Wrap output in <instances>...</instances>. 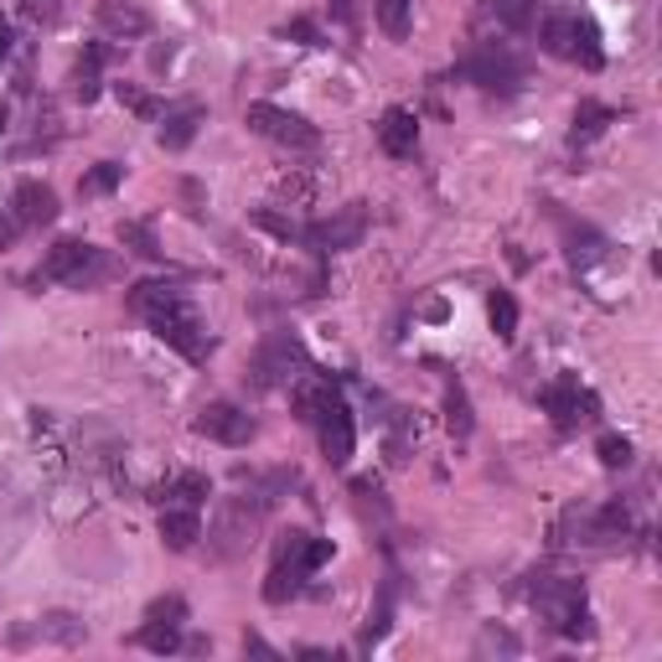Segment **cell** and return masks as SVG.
<instances>
[{
  "label": "cell",
  "instance_id": "6da1fadb",
  "mask_svg": "<svg viewBox=\"0 0 662 662\" xmlns=\"http://www.w3.org/2000/svg\"><path fill=\"white\" fill-rule=\"evenodd\" d=\"M145 321H151V331H156L166 347L181 352V357H192V363H202V357H208V327H202L197 306L181 291H176L172 300H161L156 311H145Z\"/></svg>",
  "mask_w": 662,
  "mask_h": 662
},
{
  "label": "cell",
  "instance_id": "7a4b0ae2",
  "mask_svg": "<svg viewBox=\"0 0 662 662\" xmlns=\"http://www.w3.org/2000/svg\"><path fill=\"white\" fill-rule=\"evenodd\" d=\"M109 274V259H98L94 244H83V238H58L52 249H47V259H42L37 280H47V285H73V291H88L94 280H104Z\"/></svg>",
  "mask_w": 662,
  "mask_h": 662
},
{
  "label": "cell",
  "instance_id": "3957f363",
  "mask_svg": "<svg viewBox=\"0 0 662 662\" xmlns=\"http://www.w3.org/2000/svg\"><path fill=\"white\" fill-rule=\"evenodd\" d=\"M244 125H249L253 135L274 140V145H291V151H316V145H321L316 125H306V119L291 115V109H274V104H249Z\"/></svg>",
  "mask_w": 662,
  "mask_h": 662
},
{
  "label": "cell",
  "instance_id": "277c9868",
  "mask_svg": "<svg viewBox=\"0 0 662 662\" xmlns=\"http://www.w3.org/2000/svg\"><path fill=\"white\" fill-rule=\"evenodd\" d=\"M471 83H482V88H492V94H512L518 83L528 79V62L523 58H512L507 47H476L466 58V68H461Z\"/></svg>",
  "mask_w": 662,
  "mask_h": 662
},
{
  "label": "cell",
  "instance_id": "5b68a950",
  "mask_svg": "<svg viewBox=\"0 0 662 662\" xmlns=\"http://www.w3.org/2000/svg\"><path fill=\"white\" fill-rule=\"evenodd\" d=\"M544 410L554 414V425H559V429H580V425H595L601 399H595V393H584L575 378H554V383L544 389Z\"/></svg>",
  "mask_w": 662,
  "mask_h": 662
},
{
  "label": "cell",
  "instance_id": "8992f818",
  "mask_svg": "<svg viewBox=\"0 0 662 662\" xmlns=\"http://www.w3.org/2000/svg\"><path fill=\"white\" fill-rule=\"evenodd\" d=\"M363 228H368V213H363V202H352V208H342V213H331V217H321V223H311V228L300 234V244H311L316 253L357 249Z\"/></svg>",
  "mask_w": 662,
  "mask_h": 662
},
{
  "label": "cell",
  "instance_id": "52a82bcc",
  "mask_svg": "<svg viewBox=\"0 0 662 662\" xmlns=\"http://www.w3.org/2000/svg\"><path fill=\"white\" fill-rule=\"evenodd\" d=\"M295 368H306V352H300V342L295 336H274V342H264L259 347V357H253V389H274V383H291Z\"/></svg>",
  "mask_w": 662,
  "mask_h": 662
},
{
  "label": "cell",
  "instance_id": "ba28073f",
  "mask_svg": "<svg viewBox=\"0 0 662 662\" xmlns=\"http://www.w3.org/2000/svg\"><path fill=\"white\" fill-rule=\"evenodd\" d=\"M316 429H321V450H327L331 466H347L352 446H357V425H352V410L342 404V393H336L327 410L316 414Z\"/></svg>",
  "mask_w": 662,
  "mask_h": 662
},
{
  "label": "cell",
  "instance_id": "9c48e42d",
  "mask_svg": "<svg viewBox=\"0 0 662 662\" xmlns=\"http://www.w3.org/2000/svg\"><path fill=\"white\" fill-rule=\"evenodd\" d=\"M197 435H208L217 446H249L253 440V419L238 404H208L197 414Z\"/></svg>",
  "mask_w": 662,
  "mask_h": 662
},
{
  "label": "cell",
  "instance_id": "30bf717a",
  "mask_svg": "<svg viewBox=\"0 0 662 662\" xmlns=\"http://www.w3.org/2000/svg\"><path fill=\"white\" fill-rule=\"evenodd\" d=\"M274 559H280V565L306 569V575H316V569L331 559V539H316V533H300V528H291V533H280Z\"/></svg>",
  "mask_w": 662,
  "mask_h": 662
},
{
  "label": "cell",
  "instance_id": "8fae6325",
  "mask_svg": "<svg viewBox=\"0 0 662 662\" xmlns=\"http://www.w3.org/2000/svg\"><path fill=\"white\" fill-rule=\"evenodd\" d=\"M533 605H539L554 626H565L569 616L584 605V584H575V580H539V584H533Z\"/></svg>",
  "mask_w": 662,
  "mask_h": 662
},
{
  "label": "cell",
  "instance_id": "7c38bea8",
  "mask_svg": "<svg viewBox=\"0 0 662 662\" xmlns=\"http://www.w3.org/2000/svg\"><path fill=\"white\" fill-rule=\"evenodd\" d=\"M378 145L389 151L393 161L414 156V145H419V119H414V109H383V119H378Z\"/></svg>",
  "mask_w": 662,
  "mask_h": 662
},
{
  "label": "cell",
  "instance_id": "4fadbf2b",
  "mask_svg": "<svg viewBox=\"0 0 662 662\" xmlns=\"http://www.w3.org/2000/svg\"><path fill=\"white\" fill-rule=\"evenodd\" d=\"M11 208H16L21 228H42V223L58 217V192H52L47 181H21L16 197H11Z\"/></svg>",
  "mask_w": 662,
  "mask_h": 662
},
{
  "label": "cell",
  "instance_id": "5bb4252c",
  "mask_svg": "<svg viewBox=\"0 0 662 662\" xmlns=\"http://www.w3.org/2000/svg\"><path fill=\"white\" fill-rule=\"evenodd\" d=\"M580 26H584V16H575V11H554V16H544L539 42H544L548 58H580Z\"/></svg>",
  "mask_w": 662,
  "mask_h": 662
},
{
  "label": "cell",
  "instance_id": "9a60e30c",
  "mask_svg": "<svg viewBox=\"0 0 662 662\" xmlns=\"http://www.w3.org/2000/svg\"><path fill=\"white\" fill-rule=\"evenodd\" d=\"M161 119H166V125H161V145H166V151H187L197 140V125L208 119V109H202L197 98H187V104H176V109H161Z\"/></svg>",
  "mask_w": 662,
  "mask_h": 662
},
{
  "label": "cell",
  "instance_id": "2e32d148",
  "mask_svg": "<svg viewBox=\"0 0 662 662\" xmlns=\"http://www.w3.org/2000/svg\"><path fill=\"white\" fill-rule=\"evenodd\" d=\"M98 26L109 37H145L151 32V16L140 11L135 0H98Z\"/></svg>",
  "mask_w": 662,
  "mask_h": 662
},
{
  "label": "cell",
  "instance_id": "e0dca14e",
  "mask_svg": "<svg viewBox=\"0 0 662 662\" xmlns=\"http://www.w3.org/2000/svg\"><path fill=\"white\" fill-rule=\"evenodd\" d=\"M197 539H202V518H197V507H161V544L176 548V554H187Z\"/></svg>",
  "mask_w": 662,
  "mask_h": 662
},
{
  "label": "cell",
  "instance_id": "ac0fdd59",
  "mask_svg": "<svg viewBox=\"0 0 662 662\" xmlns=\"http://www.w3.org/2000/svg\"><path fill=\"white\" fill-rule=\"evenodd\" d=\"M104 58H109V47H88V52H83V62L73 68V94H79L83 104H94V98L104 94V83H98V68H104Z\"/></svg>",
  "mask_w": 662,
  "mask_h": 662
},
{
  "label": "cell",
  "instance_id": "d6986e66",
  "mask_svg": "<svg viewBox=\"0 0 662 662\" xmlns=\"http://www.w3.org/2000/svg\"><path fill=\"white\" fill-rule=\"evenodd\" d=\"M166 497H176L181 507H197L202 497H213V482H208L202 471H187V476H176L172 487H161V492H156V503H166Z\"/></svg>",
  "mask_w": 662,
  "mask_h": 662
},
{
  "label": "cell",
  "instance_id": "ffe728a7",
  "mask_svg": "<svg viewBox=\"0 0 662 662\" xmlns=\"http://www.w3.org/2000/svg\"><path fill=\"white\" fill-rule=\"evenodd\" d=\"M300 580H306V569L280 565V559H274L270 580H264V601H270V605H285V601H291V595H300Z\"/></svg>",
  "mask_w": 662,
  "mask_h": 662
},
{
  "label": "cell",
  "instance_id": "44dd1931",
  "mask_svg": "<svg viewBox=\"0 0 662 662\" xmlns=\"http://www.w3.org/2000/svg\"><path fill=\"white\" fill-rule=\"evenodd\" d=\"M611 119H616V109H605V104H595V98H584L580 109H575V130H569V135H575V140H595Z\"/></svg>",
  "mask_w": 662,
  "mask_h": 662
},
{
  "label": "cell",
  "instance_id": "7402d4cb",
  "mask_svg": "<svg viewBox=\"0 0 662 662\" xmlns=\"http://www.w3.org/2000/svg\"><path fill=\"white\" fill-rule=\"evenodd\" d=\"M119 244L130 253H140V259H151V264L161 259V244H156V228L151 223H119Z\"/></svg>",
  "mask_w": 662,
  "mask_h": 662
},
{
  "label": "cell",
  "instance_id": "603a6c76",
  "mask_svg": "<svg viewBox=\"0 0 662 662\" xmlns=\"http://www.w3.org/2000/svg\"><path fill=\"white\" fill-rule=\"evenodd\" d=\"M487 316H492V331H497L503 342H512V336H518V300H512L507 291H497L487 300Z\"/></svg>",
  "mask_w": 662,
  "mask_h": 662
},
{
  "label": "cell",
  "instance_id": "cb8c5ba5",
  "mask_svg": "<svg viewBox=\"0 0 662 662\" xmlns=\"http://www.w3.org/2000/svg\"><path fill=\"white\" fill-rule=\"evenodd\" d=\"M492 11H497L507 32H528L533 16H539V0H492Z\"/></svg>",
  "mask_w": 662,
  "mask_h": 662
},
{
  "label": "cell",
  "instance_id": "d4e9b609",
  "mask_svg": "<svg viewBox=\"0 0 662 662\" xmlns=\"http://www.w3.org/2000/svg\"><path fill=\"white\" fill-rule=\"evenodd\" d=\"M331 399H336V389H331V383H306V389H295V414H300L306 425H316V414L327 410Z\"/></svg>",
  "mask_w": 662,
  "mask_h": 662
},
{
  "label": "cell",
  "instance_id": "484cf974",
  "mask_svg": "<svg viewBox=\"0 0 662 662\" xmlns=\"http://www.w3.org/2000/svg\"><path fill=\"white\" fill-rule=\"evenodd\" d=\"M119 176H125V166H119V161H98L94 172L83 176V197H104V192H115V187H119Z\"/></svg>",
  "mask_w": 662,
  "mask_h": 662
},
{
  "label": "cell",
  "instance_id": "4316f807",
  "mask_svg": "<svg viewBox=\"0 0 662 662\" xmlns=\"http://www.w3.org/2000/svg\"><path fill=\"white\" fill-rule=\"evenodd\" d=\"M373 5H378V26L389 37H404L410 32V0H373Z\"/></svg>",
  "mask_w": 662,
  "mask_h": 662
},
{
  "label": "cell",
  "instance_id": "83f0119b",
  "mask_svg": "<svg viewBox=\"0 0 662 662\" xmlns=\"http://www.w3.org/2000/svg\"><path fill=\"white\" fill-rule=\"evenodd\" d=\"M181 626H166V622H151V626H140V647H151V652H176L181 647V637H176Z\"/></svg>",
  "mask_w": 662,
  "mask_h": 662
},
{
  "label": "cell",
  "instance_id": "f1b7e54d",
  "mask_svg": "<svg viewBox=\"0 0 662 662\" xmlns=\"http://www.w3.org/2000/svg\"><path fill=\"white\" fill-rule=\"evenodd\" d=\"M145 622L181 626V622H187V601H181V595H161V601H151V611H145Z\"/></svg>",
  "mask_w": 662,
  "mask_h": 662
},
{
  "label": "cell",
  "instance_id": "f546056e",
  "mask_svg": "<svg viewBox=\"0 0 662 662\" xmlns=\"http://www.w3.org/2000/svg\"><path fill=\"white\" fill-rule=\"evenodd\" d=\"M446 425H450V435H471V404H466V393H461V383L450 389V399H446Z\"/></svg>",
  "mask_w": 662,
  "mask_h": 662
},
{
  "label": "cell",
  "instance_id": "4dcf8cb0",
  "mask_svg": "<svg viewBox=\"0 0 662 662\" xmlns=\"http://www.w3.org/2000/svg\"><path fill=\"white\" fill-rule=\"evenodd\" d=\"M253 223H259V228H270L274 238H285V244H291V238H300V234H306V228H300L295 217H280V213H270V208H259V213H253Z\"/></svg>",
  "mask_w": 662,
  "mask_h": 662
},
{
  "label": "cell",
  "instance_id": "1f68e13d",
  "mask_svg": "<svg viewBox=\"0 0 662 662\" xmlns=\"http://www.w3.org/2000/svg\"><path fill=\"white\" fill-rule=\"evenodd\" d=\"M601 461L611 471L631 466V440H626V435H601Z\"/></svg>",
  "mask_w": 662,
  "mask_h": 662
},
{
  "label": "cell",
  "instance_id": "d6a6232c",
  "mask_svg": "<svg viewBox=\"0 0 662 662\" xmlns=\"http://www.w3.org/2000/svg\"><path fill=\"white\" fill-rule=\"evenodd\" d=\"M21 16L37 21V26H52L62 16V0H21Z\"/></svg>",
  "mask_w": 662,
  "mask_h": 662
},
{
  "label": "cell",
  "instance_id": "836d02e7",
  "mask_svg": "<svg viewBox=\"0 0 662 662\" xmlns=\"http://www.w3.org/2000/svg\"><path fill=\"white\" fill-rule=\"evenodd\" d=\"M119 98H125V104H130V109H135L140 119H156V115H161V104H156V98L135 94V88H130V83H119Z\"/></svg>",
  "mask_w": 662,
  "mask_h": 662
},
{
  "label": "cell",
  "instance_id": "e575fe53",
  "mask_svg": "<svg viewBox=\"0 0 662 662\" xmlns=\"http://www.w3.org/2000/svg\"><path fill=\"white\" fill-rule=\"evenodd\" d=\"M285 32H291L295 42H306V47H321V32H316V21H306V16H300V21H291Z\"/></svg>",
  "mask_w": 662,
  "mask_h": 662
},
{
  "label": "cell",
  "instance_id": "d590c367",
  "mask_svg": "<svg viewBox=\"0 0 662 662\" xmlns=\"http://www.w3.org/2000/svg\"><path fill=\"white\" fill-rule=\"evenodd\" d=\"M11 238H16V217H5V213H0V249H5Z\"/></svg>",
  "mask_w": 662,
  "mask_h": 662
},
{
  "label": "cell",
  "instance_id": "8d00e7d4",
  "mask_svg": "<svg viewBox=\"0 0 662 662\" xmlns=\"http://www.w3.org/2000/svg\"><path fill=\"white\" fill-rule=\"evenodd\" d=\"M244 652H259V658H274L270 642H259V637H244Z\"/></svg>",
  "mask_w": 662,
  "mask_h": 662
},
{
  "label": "cell",
  "instance_id": "74e56055",
  "mask_svg": "<svg viewBox=\"0 0 662 662\" xmlns=\"http://www.w3.org/2000/svg\"><path fill=\"white\" fill-rule=\"evenodd\" d=\"M11 58V26H5V16H0V62Z\"/></svg>",
  "mask_w": 662,
  "mask_h": 662
},
{
  "label": "cell",
  "instance_id": "f35d334b",
  "mask_svg": "<svg viewBox=\"0 0 662 662\" xmlns=\"http://www.w3.org/2000/svg\"><path fill=\"white\" fill-rule=\"evenodd\" d=\"M336 16L347 21V26H352V21H357V11H352V0H336Z\"/></svg>",
  "mask_w": 662,
  "mask_h": 662
},
{
  "label": "cell",
  "instance_id": "ab89813d",
  "mask_svg": "<svg viewBox=\"0 0 662 662\" xmlns=\"http://www.w3.org/2000/svg\"><path fill=\"white\" fill-rule=\"evenodd\" d=\"M0 125H5V104H0Z\"/></svg>",
  "mask_w": 662,
  "mask_h": 662
}]
</instances>
